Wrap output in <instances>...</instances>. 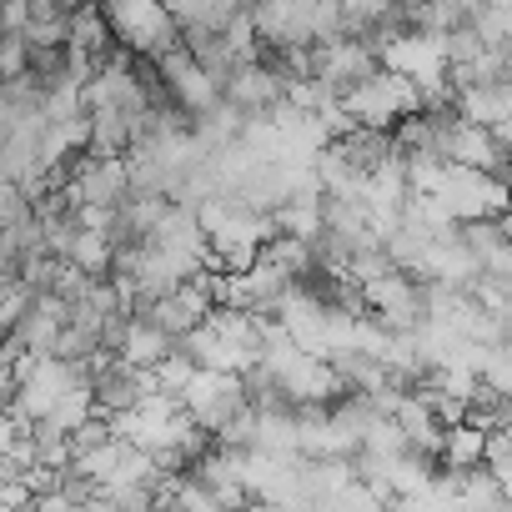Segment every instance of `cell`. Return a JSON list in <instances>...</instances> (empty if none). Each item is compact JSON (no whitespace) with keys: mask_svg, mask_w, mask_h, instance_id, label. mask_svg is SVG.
I'll list each match as a JSON object with an SVG mask.
<instances>
[{"mask_svg":"<svg viewBox=\"0 0 512 512\" xmlns=\"http://www.w3.org/2000/svg\"><path fill=\"white\" fill-rule=\"evenodd\" d=\"M196 221H201V236H206V251H211V267H246L256 251H262L272 236H277V221L267 211H251L246 201L236 196H206L196 201Z\"/></svg>","mask_w":512,"mask_h":512,"instance_id":"cell-1","label":"cell"},{"mask_svg":"<svg viewBox=\"0 0 512 512\" xmlns=\"http://www.w3.org/2000/svg\"><path fill=\"white\" fill-rule=\"evenodd\" d=\"M186 357L196 367H211V372H246L256 357H262V337H256V317L251 312H236V307H211L186 337H181Z\"/></svg>","mask_w":512,"mask_h":512,"instance_id":"cell-2","label":"cell"},{"mask_svg":"<svg viewBox=\"0 0 512 512\" xmlns=\"http://www.w3.org/2000/svg\"><path fill=\"white\" fill-rule=\"evenodd\" d=\"M106 26H111V41L131 56H146L156 61L161 51H171L181 41L171 11H166V0H96Z\"/></svg>","mask_w":512,"mask_h":512,"instance_id":"cell-3","label":"cell"},{"mask_svg":"<svg viewBox=\"0 0 512 512\" xmlns=\"http://www.w3.org/2000/svg\"><path fill=\"white\" fill-rule=\"evenodd\" d=\"M377 66L407 76V81L417 86L422 101L452 96V86H447V56H442V31H427V26L397 31V36L377 51Z\"/></svg>","mask_w":512,"mask_h":512,"instance_id":"cell-4","label":"cell"},{"mask_svg":"<svg viewBox=\"0 0 512 512\" xmlns=\"http://www.w3.org/2000/svg\"><path fill=\"white\" fill-rule=\"evenodd\" d=\"M342 111H347V121L352 126H372V131H392L402 116H412L417 111V86L407 81V76H397V71H387V66H377V71H367L357 86H347L342 96Z\"/></svg>","mask_w":512,"mask_h":512,"instance_id":"cell-5","label":"cell"},{"mask_svg":"<svg viewBox=\"0 0 512 512\" xmlns=\"http://www.w3.org/2000/svg\"><path fill=\"white\" fill-rule=\"evenodd\" d=\"M357 297L387 332H412L422 322V282L402 267H382L377 277L357 287Z\"/></svg>","mask_w":512,"mask_h":512,"instance_id":"cell-6","label":"cell"},{"mask_svg":"<svg viewBox=\"0 0 512 512\" xmlns=\"http://www.w3.org/2000/svg\"><path fill=\"white\" fill-rule=\"evenodd\" d=\"M176 402H181L186 417H191L196 427H206V432H216V427L231 422L241 407H251L241 377H236V372H211V367H196L191 382L176 392Z\"/></svg>","mask_w":512,"mask_h":512,"instance_id":"cell-7","label":"cell"},{"mask_svg":"<svg viewBox=\"0 0 512 512\" xmlns=\"http://www.w3.org/2000/svg\"><path fill=\"white\" fill-rule=\"evenodd\" d=\"M151 367H136L116 352H96L91 357V407L96 417H116L126 407H136L146 392H151Z\"/></svg>","mask_w":512,"mask_h":512,"instance_id":"cell-8","label":"cell"},{"mask_svg":"<svg viewBox=\"0 0 512 512\" xmlns=\"http://www.w3.org/2000/svg\"><path fill=\"white\" fill-rule=\"evenodd\" d=\"M151 66H156L161 91H166V96H171V101H176L186 116H201V111H211V106L221 101V86H216V81H211V76L196 66V56H191L181 41H176L171 51H161Z\"/></svg>","mask_w":512,"mask_h":512,"instance_id":"cell-9","label":"cell"},{"mask_svg":"<svg viewBox=\"0 0 512 512\" xmlns=\"http://www.w3.org/2000/svg\"><path fill=\"white\" fill-rule=\"evenodd\" d=\"M287 96V81L262 61V56H251V61H241L226 81H221V101L241 116V121H251V116H267L277 101Z\"/></svg>","mask_w":512,"mask_h":512,"instance_id":"cell-10","label":"cell"},{"mask_svg":"<svg viewBox=\"0 0 512 512\" xmlns=\"http://www.w3.org/2000/svg\"><path fill=\"white\" fill-rule=\"evenodd\" d=\"M457 236L462 246L472 251L477 272H512V256H507V216H472V221H457Z\"/></svg>","mask_w":512,"mask_h":512,"instance_id":"cell-11","label":"cell"},{"mask_svg":"<svg viewBox=\"0 0 512 512\" xmlns=\"http://www.w3.org/2000/svg\"><path fill=\"white\" fill-rule=\"evenodd\" d=\"M457 116L472 126H507L512 121V86L507 81H482V86H462L452 91Z\"/></svg>","mask_w":512,"mask_h":512,"instance_id":"cell-12","label":"cell"},{"mask_svg":"<svg viewBox=\"0 0 512 512\" xmlns=\"http://www.w3.org/2000/svg\"><path fill=\"white\" fill-rule=\"evenodd\" d=\"M66 46L81 51V56H91V61H101V56L116 46V41H111V26H106V16H101L96 0H81V6L71 11V21H66Z\"/></svg>","mask_w":512,"mask_h":512,"instance_id":"cell-13","label":"cell"},{"mask_svg":"<svg viewBox=\"0 0 512 512\" xmlns=\"http://www.w3.org/2000/svg\"><path fill=\"white\" fill-rule=\"evenodd\" d=\"M171 347H176V337H166V332H161L156 322H146V317H131L126 332H121V342H116V357H126V362H136V367H156Z\"/></svg>","mask_w":512,"mask_h":512,"instance_id":"cell-14","label":"cell"},{"mask_svg":"<svg viewBox=\"0 0 512 512\" xmlns=\"http://www.w3.org/2000/svg\"><path fill=\"white\" fill-rule=\"evenodd\" d=\"M482 427L477 422H467V417H457V422H447L442 427V442H437V462L442 467H477L482 462Z\"/></svg>","mask_w":512,"mask_h":512,"instance_id":"cell-15","label":"cell"},{"mask_svg":"<svg viewBox=\"0 0 512 512\" xmlns=\"http://www.w3.org/2000/svg\"><path fill=\"white\" fill-rule=\"evenodd\" d=\"M482 467H487L502 487H512V437H507V427H492V432L482 437Z\"/></svg>","mask_w":512,"mask_h":512,"instance_id":"cell-16","label":"cell"},{"mask_svg":"<svg viewBox=\"0 0 512 512\" xmlns=\"http://www.w3.org/2000/svg\"><path fill=\"white\" fill-rule=\"evenodd\" d=\"M26 66H31V41H26V31H0V81L21 76Z\"/></svg>","mask_w":512,"mask_h":512,"instance_id":"cell-17","label":"cell"},{"mask_svg":"<svg viewBox=\"0 0 512 512\" xmlns=\"http://www.w3.org/2000/svg\"><path fill=\"white\" fill-rule=\"evenodd\" d=\"M26 211V191L6 176V171H0V226H6L11 216H21Z\"/></svg>","mask_w":512,"mask_h":512,"instance_id":"cell-18","label":"cell"},{"mask_svg":"<svg viewBox=\"0 0 512 512\" xmlns=\"http://www.w3.org/2000/svg\"><path fill=\"white\" fill-rule=\"evenodd\" d=\"M31 21V0H0V31H21Z\"/></svg>","mask_w":512,"mask_h":512,"instance_id":"cell-19","label":"cell"},{"mask_svg":"<svg viewBox=\"0 0 512 512\" xmlns=\"http://www.w3.org/2000/svg\"><path fill=\"white\" fill-rule=\"evenodd\" d=\"M16 437H21V417L6 407V412H0V452H11V447H16Z\"/></svg>","mask_w":512,"mask_h":512,"instance_id":"cell-20","label":"cell"},{"mask_svg":"<svg viewBox=\"0 0 512 512\" xmlns=\"http://www.w3.org/2000/svg\"><path fill=\"white\" fill-rule=\"evenodd\" d=\"M6 332H11V317H6V312H0V347H6Z\"/></svg>","mask_w":512,"mask_h":512,"instance_id":"cell-21","label":"cell"}]
</instances>
